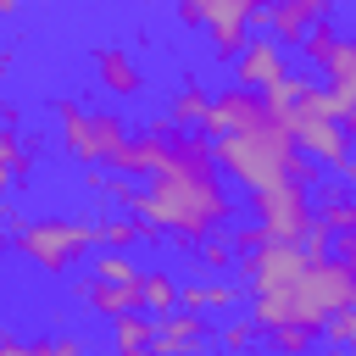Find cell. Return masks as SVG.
Masks as SVG:
<instances>
[{"mask_svg": "<svg viewBox=\"0 0 356 356\" xmlns=\"http://www.w3.org/2000/svg\"><path fill=\"white\" fill-rule=\"evenodd\" d=\"M328 245H334V250H328V256H339V261H345V267H356V234H334V239H328Z\"/></svg>", "mask_w": 356, "mask_h": 356, "instance_id": "obj_31", "label": "cell"}, {"mask_svg": "<svg viewBox=\"0 0 356 356\" xmlns=\"http://www.w3.org/2000/svg\"><path fill=\"white\" fill-rule=\"evenodd\" d=\"M50 356H89V345H83L78 334H56V339H50Z\"/></svg>", "mask_w": 356, "mask_h": 356, "instance_id": "obj_30", "label": "cell"}, {"mask_svg": "<svg viewBox=\"0 0 356 356\" xmlns=\"http://www.w3.org/2000/svg\"><path fill=\"white\" fill-rule=\"evenodd\" d=\"M328 11H334V0H267V6L256 11V28L273 33V39L289 50V44H300V33H306L312 22H328Z\"/></svg>", "mask_w": 356, "mask_h": 356, "instance_id": "obj_9", "label": "cell"}, {"mask_svg": "<svg viewBox=\"0 0 356 356\" xmlns=\"http://www.w3.org/2000/svg\"><path fill=\"white\" fill-rule=\"evenodd\" d=\"M222 234H228V245H234V256H250L256 245H267V234H261V222H228Z\"/></svg>", "mask_w": 356, "mask_h": 356, "instance_id": "obj_27", "label": "cell"}, {"mask_svg": "<svg viewBox=\"0 0 356 356\" xmlns=\"http://www.w3.org/2000/svg\"><path fill=\"white\" fill-rule=\"evenodd\" d=\"M111 345L117 356H156V317L145 306H128L111 317Z\"/></svg>", "mask_w": 356, "mask_h": 356, "instance_id": "obj_13", "label": "cell"}, {"mask_svg": "<svg viewBox=\"0 0 356 356\" xmlns=\"http://www.w3.org/2000/svg\"><path fill=\"white\" fill-rule=\"evenodd\" d=\"M261 117H273V106H267V95H261V89H245V83H234V89H222V95H211V100H206V117H200V134H206V139H222V134H239V128H256Z\"/></svg>", "mask_w": 356, "mask_h": 356, "instance_id": "obj_6", "label": "cell"}, {"mask_svg": "<svg viewBox=\"0 0 356 356\" xmlns=\"http://www.w3.org/2000/svg\"><path fill=\"white\" fill-rule=\"evenodd\" d=\"M350 350H356V334H350Z\"/></svg>", "mask_w": 356, "mask_h": 356, "instance_id": "obj_37", "label": "cell"}, {"mask_svg": "<svg viewBox=\"0 0 356 356\" xmlns=\"http://www.w3.org/2000/svg\"><path fill=\"white\" fill-rule=\"evenodd\" d=\"M323 78H328V95H334V117L345 100H356V39H339L334 56L323 61Z\"/></svg>", "mask_w": 356, "mask_h": 356, "instance_id": "obj_15", "label": "cell"}, {"mask_svg": "<svg viewBox=\"0 0 356 356\" xmlns=\"http://www.w3.org/2000/svg\"><path fill=\"white\" fill-rule=\"evenodd\" d=\"M334 44H339L334 22H312V28L300 33V44H295V50H300V61H306V67H323V61L334 56Z\"/></svg>", "mask_w": 356, "mask_h": 356, "instance_id": "obj_23", "label": "cell"}, {"mask_svg": "<svg viewBox=\"0 0 356 356\" xmlns=\"http://www.w3.org/2000/svg\"><path fill=\"white\" fill-rule=\"evenodd\" d=\"M156 356H211V323L206 312L172 306L156 317Z\"/></svg>", "mask_w": 356, "mask_h": 356, "instance_id": "obj_7", "label": "cell"}, {"mask_svg": "<svg viewBox=\"0 0 356 356\" xmlns=\"http://www.w3.org/2000/svg\"><path fill=\"white\" fill-rule=\"evenodd\" d=\"M284 72H289V61H284V44L273 33H250L245 50L234 56V83H245V89H261L267 95Z\"/></svg>", "mask_w": 356, "mask_h": 356, "instance_id": "obj_10", "label": "cell"}, {"mask_svg": "<svg viewBox=\"0 0 356 356\" xmlns=\"http://www.w3.org/2000/svg\"><path fill=\"white\" fill-rule=\"evenodd\" d=\"M312 206H317V222L328 228V239L334 234H356V195L345 184H323Z\"/></svg>", "mask_w": 356, "mask_h": 356, "instance_id": "obj_14", "label": "cell"}, {"mask_svg": "<svg viewBox=\"0 0 356 356\" xmlns=\"http://www.w3.org/2000/svg\"><path fill=\"white\" fill-rule=\"evenodd\" d=\"M267 356H306L317 345V328H300V323H284V328H267L261 334Z\"/></svg>", "mask_w": 356, "mask_h": 356, "instance_id": "obj_22", "label": "cell"}, {"mask_svg": "<svg viewBox=\"0 0 356 356\" xmlns=\"http://www.w3.org/2000/svg\"><path fill=\"white\" fill-rule=\"evenodd\" d=\"M106 195H111L122 211H134V206H139V184H128V178H106Z\"/></svg>", "mask_w": 356, "mask_h": 356, "instance_id": "obj_29", "label": "cell"}, {"mask_svg": "<svg viewBox=\"0 0 356 356\" xmlns=\"http://www.w3.org/2000/svg\"><path fill=\"white\" fill-rule=\"evenodd\" d=\"M250 222H261L267 239L300 245L312 256H328V228L317 222L312 184H267V189H250Z\"/></svg>", "mask_w": 356, "mask_h": 356, "instance_id": "obj_3", "label": "cell"}, {"mask_svg": "<svg viewBox=\"0 0 356 356\" xmlns=\"http://www.w3.org/2000/svg\"><path fill=\"white\" fill-rule=\"evenodd\" d=\"M139 306H145L150 317H161V312L178 306V278H172V267H139Z\"/></svg>", "mask_w": 356, "mask_h": 356, "instance_id": "obj_17", "label": "cell"}, {"mask_svg": "<svg viewBox=\"0 0 356 356\" xmlns=\"http://www.w3.org/2000/svg\"><path fill=\"white\" fill-rule=\"evenodd\" d=\"M323 356H356V350H350V345H328Z\"/></svg>", "mask_w": 356, "mask_h": 356, "instance_id": "obj_36", "label": "cell"}, {"mask_svg": "<svg viewBox=\"0 0 356 356\" xmlns=\"http://www.w3.org/2000/svg\"><path fill=\"white\" fill-rule=\"evenodd\" d=\"M111 356H117V350H111Z\"/></svg>", "mask_w": 356, "mask_h": 356, "instance_id": "obj_38", "label": "cell"}, {"mask_svg": "<svg viewBox=\"0 0 356 356\" xmlns=\"http://www.w3.org/2000/svg\"><path fill=\"white\" fill-rule=\"evenodd\" d=\"M211 156H217V167H222L239 189H267V184H317V167L300 156L289 122H278V117H261L256 128H239V134L211 139Z\"/></svg>", "mask_w": 356, "mask_h": 356, "instance_id": "obj_1", "label": "cell"}, {"mask_svg": "<svg viewBox=\"0 0 356 356\" xmlns=\"http://www.w3.org/2000/svg\"><path fill=\"white\" fill-rule=\"evenodd\" d=\"M89 273L106 278V284H139V267H134V250H89Z\"/></svg>", "mask_w": 356, "mask_h": 356, "instance_id": "obj_20", "label": "cell"}, {"mask_svg": "<svg viewBox=\"0 0 356 356\" xmlns=\"http://www.w3.org/2000/svg\"><path fill=\"white\" fill-rule=\"evenodd\" d=\"M95 83L106 95H117V100H139L145 95V67L134 61L128 44H100L95 50Z\"/></svg>", "mask_w": 356, "mask_h": 356, "instance_id": "obj_11", "label": "cell"}, {"mask_svg": "<svg viewBox=\"0 0 356 356\" xmlns=\"http://www.w3.org/2000/svg\"><path fill=\"white\" fill-rule=\"evenodd\" d=\"M72 295H78L95 317H106V323H111L117 312L139 306V284H106V278H95V273H89V278H78V284H72Z\"/></svg>", "mask_w": 356, "mask_h": 356, "instance_id": "obj_12", "label": "cell"}, {"mask_svg": "<svg viewBox=\"0 0 356 356\" xmlns=\"http://www.w3.org/2000/svg\"><path fill=\"white\" fill-rule=\"evenodd\" d=\"M195 261H200L206 273H222V267H234L239 256H234V245H228V234H206V239L195 245Z\"/></svg>", "mask_w": 356, "mask_h": 356, "instance_id": "obj_25", "label": "cell"}, {"mask_svg": "<svg viewBox=\"0 0 356 356\" xmlns=\"http://www.w3.org/2000/svg\"><path fill=\"white\" fill-rule=\"evenodd\" d=\"M178 306L189 312H234L239 306V284L217 278V284H178Z\"/></svg>", "mask_w": 356, "mask_h": 356, "instance_id": "obj_18", "label": "cell"}, {"mask_svg": "<svg viewBox=\"0 0 356 356\" xmlns=\"http://www.w3.org/2000/svg\"><path fill=\"white\" fill-rule=\"evenodd\" d=\"M306 356H312V350H306Z\"/></svg>", "mask_w": 356, "mask_h": 356, "instance_id": "obj_39", "label": "cell"}, {"mask_svg": "<svg viewBox=\"0 0 356 356\" xmlns=\"http://www.w3.org/2000/svg\"><path fill=\"white\" fill-rule=\"evenodd\" d=\"M339 128H345V139H350V150H356V100L339 106Z\"/></svg>", "mask_w": 356, "mask_h": 356, "instance_id": "obj_32", "label": "cell"}, {"mask_svg": "<svg viewBox=\"0 0 356 356\" xmlns=\"http://www.w3.org/2000/svg\"><path fill=\"white\" fill-rule=\"evenodd\" d=\"M28 172H33V156H28V145H22V128L0 122V195H11Z\"/></svg>", "mask_w": 356, "mask_h": 356, "instance_id": "obj_16", "label": "cell"}, {"mask_svg": "<svg viewBox=\"0 0 356 356\" xmlns=\"http://www.w3.org/2000/svg\"><path fill=\"white\" fill-rule=\"evenodd\" d=\"M289 134H295V145H300V156H306L312 167H334V172H339V167L350 161V139H345L339 117H295Z\"/></svg>", "mask_w": 356, "mask_h": 356, "instance_id": "obj_8", "label": "cell"}, {"mask_svg": "<svg viewBox=\"0 0 356 356\" xmlns=\"http://www.w3.org/2000/svg\"><path fill=\"white\" fill-rule=\"evenodd\" d=\"M134 250L139 245V217L128 211V217H95V250Z\"/></svg>", "mask_w": 356, "mask_h": 356, "instance_id": "obj_21", "label": "cell"}, {"mask_svg": "<svg viewBox=\"0 0 356 356\" xmlns=\"http://www.w3.org/2000/svg\"><path fill=\"white\" fill-rule=\"evenodd\" d=\"M56 134H61V150L78 161V167H117V156L128 150L134 139V122L122 111H106V106H83V100H56Z\"/></svg>", "mask_w": 356, "mask_h": 356, "instance_id": "obj_2", "label": "cell"}, {"mask_svg": "<svg viewBox=\"0 0 356 356\" xmlns=\"http://www.w3.org/2000/svg\"><path fill=\"white\" fill-rule=\"evenodd\" d=\"M0 122H11V128L22 122V111H17V100H0Z\"/></svg>", "mask_w": 356, "mask_h": 356, "instance_id": "obj_33", "label": "cell"}, {"mask_svg": "<svg viewBox=\"0 0 356 356\" xmlns=\"http://www.w3.org/2000/svg\"><path fill=\"white\" fill-rule=\"evenodd\" d=\"M261 6L267 0H178V22L184 28H200L217 61H234L245 50Z\"/></svg>", "mask_w": 356, "mask_h": 356, "instance_id": "obj_5", "label": "cell"}, {"mask_svg": "<svg viewBox=\"0 0 356 356\" xmlns=\"http://www.w3.org/2000/svg\"><path fill=\"white\" fill-rule=\"evenodd\" d=\"M339 184H345V189L356 195V161H345V167H339Z\"/></svg>", "mask_w": 356, "mask_h": 356, "instance_id": "obj_34", "label": "cell"}, {"mask_svg": "<svg viewBox=\"0 0 356 356\" xmlns=\"http://www.w3.org/2000/svg\"><path fill=\"white\" fill-rule=\"evenodd\" d=\"M256 323L250 317H228L222 328H217V345H222V356H256Z\"/></svg>", "mask_w": 356, "mask_h": 356, "instance_id": "obj_24", "label": "cell"}, {"mask_svg": "<svg viewBox=\"0 0 356 356\" xmlns=\"http://www.w3.org/2000/svg\"><path fill=\"white\" fill-rule=\"evenodd\" d=\"M0 356H50V334H11V328H0Z\"/></svg>", "mask_w": 356, "mask_h": 356, "instance_id": "obj_26", "label": "cell"}, {"mask_svg": "<svg viewBox=\"0 0 356 356\" xmlns=\"http://www.w3.org/2000/svg\"><path fill=\"white\" fill-rule=\"evenodd\" d=\"M17 6H22V0H0V17H17Z\"/></svg>", "mask_w": 356, "mask_h": 356, "instance_id": "obj_35", "label": "cell"}, {"mask_svg": "<svg viewBox=\"0 0 356 356\" xmlns=\"http://www.w3.org/2000/svg\"><path fill=\"white\" fill-rule=\"evenodd\" d=\"M323 334H328V345H350V334H356V306H350V312H334V317L323 323Z\"/></svg>", "mask_w": 356, "mask_h": 356, "instance_id": "obj_28", "label": "cell"}, {"mask_svg": "<svg viewBox=\"0 0 356 356\" xmlns=\"http://www.w3.org/2000/svg\"><path fill=\"white\" fill-rule=\"evenodd\" d=\"M206 83L200 78H184L178 83V95L167 100V122H178V128H200V117H206Z\"/></svg>", "mask_w": 356, "mask_h": 356, "instance_id": "obj_19", "label": "cell"}, {"mask_svg": "<svg viewBox=\"0 0 356 356\" xmlns=\"http://www.w3.org/2000/svg\"><path fill=\"white\" fill-rule=\"evenodd\" d=\"M17 250H22L39 273L67 278V273L78 267V256L95 250V217H89V222H78V217H28V222L17 228Z\"/></svg>", "mask_w": 356, "mask_h": 356, "instance_id": "obj_4", "label": "cell"}]
</instances>
